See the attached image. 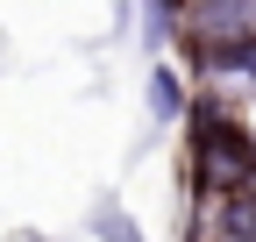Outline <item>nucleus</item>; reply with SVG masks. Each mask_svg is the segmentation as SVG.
Here are the masks:
<instances>
[{
  "mask_svg": "<svg viewBox=\"0 0 256 242\" xmlns=\"http://www.w3.org/2000/svg\"><path fill=\"white\" fill-rule=\"evenodd\" d=\"M256 186V150H249V128L200 100L192 107V192H249Z\"/></svg>",
  "mask_w": 256,
  "mask_h": 242,
  "instance_id": "obj_1",
  "label": "nucleus"
},
{
  "mask_svg": "<svg viewBox=\"0 0 256 242\" xmlns=\"http://www.w3.org/2000/svg\"><path fill=\"white\" fill-rule=\"evenodd\" d=\"M249 36H256V0H185V14H178L185 57L206 43H249Z\"/></svg>",
  "mask_w": 256,
  "mask_h": 242,
  "instance_id": "obj_2",
  "label": "nucleus"
},
{
  "mask_svg": "<svg viewBox=\"0 0 256 242\" xmlns=\"http://www.w3.org/2000/svg\"><path fill=\"white\" fill-rule=\"evenodd\" d=\"M192 64L214 86H256V36L249 43H206V50H192Z\"/></svg>",
  "mask_w": 256,
  "mask_h": 242,
  "instance_id": "obj_3",
  "label": "nucleus"
},
{
  "mask_svg": "<svg viewBox=\"0 0 256 242\" xmlns=\"http://www.w3.org/2000/svg\"><path fill=\"white\" fill-rule=\"evenodd\" d=\"M150 107H156V114H164V121H178V114H185V93H178V78H171L164 64H156V72H150Z\"/></svg>",
  "mask_w": 256,
  "mask_h": 242,
  "instance_id": "obj_4",
  "label": "nucleus"
},
{
  "mask_svg": "<svg viewBox=\"0 0 256 242\" xmlns=\"http://www.w3.org/2000/svg\"><path fill=\"white\" fill-rule=\"evenodd\" d=\"M100 235H107V242H142V235H136V221H121L114 206H100Z\"/></svg>",
  "mask_w": 256,
  "mask_h": 242,
  "instance_id": "obj_5",
  "label": "nucleus"
}]
</instances>
